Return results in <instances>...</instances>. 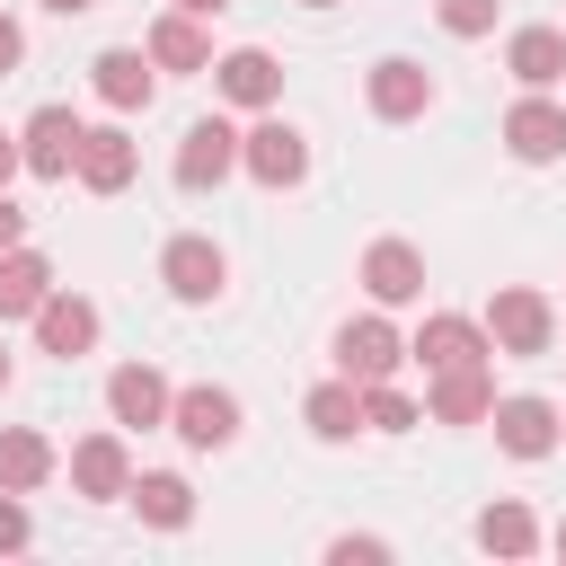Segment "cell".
I'll return each mask as SVG.
<instances>
[{
  "mask_svg": "<svg viewBox=\"0 0 566 566\" xmlns=\"http://www.w3.org/2000/svg\"><path fill=\"white\" fill-rule=\"evenodd\" d=\"M27 62V35H18V18H0V80Z\"/></svg>",
  "mask_w": 566,
  "mask_h": 566,
  "instance_id": "31",
  "label": "cell"
},
{
  "mask_svg": "<svg viewBox=\"0 0 566 566\" xmlns=\"http://www.w3.org/2000/svg\"><path fill=\"white\" fill-rule=\"evenodd\" d=\"M363 292H371L380 310L424 301V256H416L407 239H371V248H363Z\"/></svg>",
  "mask_w": 566,
  "mask_h": 566,
  "instance_id": "14",
  "label": "cell"
},
{
  "mask_svg": "<svg viewBox=\"0 0 566 566\" xmlns=\"http://www.w3.org/2000/svg\"><path fill=\"white\" fill-rule=\"evenodd\" d=\"M44 292H53V265H44L35 248H9V256H0V327H9V318H35Z\"/></svg>",
  "mask_w": 566,
  "mask_h": 566,
  "instance_id": "23",
  "label": "cell"
},
{
  "mask_svg": "<svg viewBox=\"0 0 566 566\" xmlns=\"http://www.w3.org/2000/svg\"><path fill=\"white\" fill-rule=\"evenodd\" d=\"M88 88L115 106V115H142L150 97H159V62H150V44L133 53V44H106L97 62H88Z\"/></svg>",
  "mask_w": 566,
  "mask_h": 566,
  "instance_id": "7",
  "label": "cell"
},
{
  "mask_svg": "<svg viewBox=\"0 0 566 566\" xmlns=\"http://www.w3.org/2000/svg\"><path fill=\"white\" fill-rule=\"evenodd\" d=\"M159 283H168L186 310H203V301H221V283H230V256H221L212 239H168V248H159Z\"/></svg>",
  "mask_w": 566,
  "mask_h": 566,
  "instance_id": "9",
  "label": "cell"
},
{
  "mask_svg": "<svg viewBox=\"0 0 566 566\" xmlns=\"http://www.w3.org/2000/svg\"><path fill=\"white\" fill-rule=\"evenodd\" d=\"M35 345H44L53 363H80V354L97 345V301H80V292H44V310H35Z\"/></svg>",
  "mask_w": 566,
  "mask_h": 566,
  "instance_id": "18",
  "label": "cell"
},
{
  "mask_svg": "<svg viewBox=\"0 0 566 566\" xmlns=\"http://www.w3.org/2000/svg\"><path fill=\"white\" fill-rule=\"evenodd\" d=\"M44 9H53V18H80V9H97V0H44Z\"/></svg>",
  "mask_w": 566,
  "mask_h": 566,
  "instance_id": "35",
  "label": "cell"
},
{
  "mask_svg": "<svg viewBox=\"0 0 566 566\" xmlns=\"http://www.w3.org/2000/svg\"><path fill=\"white\" fill-rule=\"evenodd\" d=\"M433 389H424V416L433 424H486L495 416V380H486V363H451V371H424Z\"/></svg>",
  "mask_w": 566,
  "mask_h": 566,
  "instance_id": "10",
  "label": "cell"
},
{
  "mask_svg": "<svg viewBox=\"0 0 566 566\" xmlns=\"http://www.w3.org/2000/svg\"><path fill=\"white\" fill-rule=\"evenodd\" d=\"M27 168V150H18V133H0V195H9V177Z\"/></svg>",
  "mask_w": 566,
  "mask_h": 566,
  "instance_id": "33",
  "label": "cell"
},
{
  "mask_svg": "<svg viewBox=\"0 0 566 566\" xmlns=\"http://www.w3.org/2000/svg\"><path fill=\"white\" fill-rule=\"evenodd\" d=\"M44 478H53V442H44L35 424H0V486L35 495Z\"/></svg>",
  "mask_w": 566,
  "mask_h": 566,
  "instance_id": "25",
  "label": "cell"
},
{
  "mask_svg": "<svg viewBox=\"0 0 566 566\" xmlns=\"http://www.w3.org/2000/svg\"><path fill=\"white\" fill-rule=\"evenodd\" d=\"M27 539H35V522H27V495H18V486H0V557H9V548H27Z\"/></svg>",
  "mask_w": 566,
  "mask_h": 566,
  "instance_id": "29",
  "label": "cell"
},
{
  "mask_svg": "<svg viewBox=\"0 0 566 566\" xmlns=\"http://www.w3.org/2000/svg\"><path fill=\"white\" fill-rule=\"evenodd\" d=\"M168 407H177V389H168L150 363H115V371H106V416H115V424H142V433H150V424H168Z\"/></svg>",
  "mask_w": 566,
  "mask_h": 566,
  "instance_id": "15",
  "label": "cell"
},
{
  "mask_svg": "<svg viewBox=\"0 0 566 566\" xmlns=\"http://www.w3.org/2000/svg\"><path fill=\"white\" fill-rule=\"evenodd\" d=\"M212 88H221L230 106H248V115H265V106L283 97V62H274L265 44H239V53H221V62H212Z\"/></svg>",
  "mask_w": 566,
  "mask_h": 566,
  "instance_id": "12",
  "label": "cell"
},
{
  "mask_svg": "<svg viewBox=\"0 0 566 566\" xmlns=\"http://www.w3.org/2000/svg\"><path fill=\"white\" fill-rule=\"evenodd\" d=\"M71 486H80L88 504H115V495H133V460H124V433H88V442L71 451Z\"/></svg>",
  "mask_w": 566,
  "mask_h": 566,
  "instance_id": "19",
  "label": "cell"
},
{
  "mask_svg": "<svg viewBox=\"0 0 566 566\" xmlns=\"http://www.w3.org/2000/svg\"><path fill=\"white\" fill-rule=\"evenodd\" d=\"M424 416H416V398L407 389H389V380H371L363 389V433H416Z\"/></svg>",
  "mask_w": 566,
  "mask_h": 566,
  "instance_id": "27",
  "label": "cell"
},
{
  "mask_svg": "<svg viewBox=\"0 0 566 566\" xmlns=\"http://www.w3.org/2000/svg\"><path fill=\"white\" fill-rule=\"evenodd\" d=\"M168 9H186V18H221L230 0H168Z\"/></svg>",
  "mask_w": 566,
  "mask_h": 566,
  "instance_id": "34",
  "label": "cell"
},
{
  "mask_svg": "<svg viewBox=\"0 0 566 566\" xmlns=\"http://www.w3.org/2000/svg\"><path fill=\"white\" fill-rule=\"evenodd\" d=\"M133 513H142L150 531H186V522H195V486H186L177 469H142V478H133Z\"/></svg>",
  "mask_w": 566,
  "mask_h": 566,
  "instance_id": "21",
  "label": "cell"
},
{
  "mask_svg": "<svg viewBox=\"0 0 566 566\" xmlns=\"http://www.w3.org/2000/svg\"><path fill=\"white\" fill-rule=\"evenodd\" d=\"M150 62H159V71H212V35H203V18L168 9V18L150 27Z\"/></svg>",
  "mask_w": 566,
  "mask_h": 566,
  "instance_id": "24",
  "label": "cell"
},
{
  "mask_svg": "<svg viewBox=\"0 0 566 566\" xmlns=\"http://www.w3.org/2000/svg\"><path fill=\"white\" fill-rule=\"evenodd\" d=\"M327 557H336V566H354V557L371 566V557H389V548H380V539H327Z\"/></svg>",
  "mask_w": 566,
  "mask_h": 566,
  "instance_id": "30",
  "label": "cell"
},
{
  "mask_svg": "<svg viewBox=\"0 0 566 566\" xmlns=\"http://www.w3.org/2000/svg\"><path fill=\"white\" fill-rule=\"evenodd\" d=\"M478 548H486V557H531V548H539V522H531V504L495 495V504L478 513Z\"/></svg>",
  "mask_w": 566,
  "mask_h": 566,
  "instance_id": "26",
  "label": "cell"
},
{
  "mask_svg": "<svg viewBox=\"0 0 566 566\" xmlns=\"http://www.w3.org/2000/svg\"><path fill=\"white\" fill-rule=\"evenodd\" d=\"M0 389H9V336H0Z\"/></svg>",
  "mask_w": 566,
  "mask_h": 566,
  "instance_id": "36",
  "label": "cell"
},
{
  "mask_svg": "<svg viewBox=\"0 0 566 566\" xmlns=\"http://www.w3.org/2000/svg\"><path fill=\"white\" fill-rule=\"evenodd\" d=\"M80 142H88V124L71 115V106H35L27 115V133H18V150H27V177H71L80 168Z\"/></svg>",
  "mask_w": 566,
  "mask_h": 566,
  "instance_id": "4",
  "label": "cell"
},
{
  "mask_svg": "<svg viewBox=\"0 0 566 566\" xmlns=\"http://www.w3.org/2000/svg\"><path fill=\"white\" fill-rule=\"evenodd\" d=\"M301 416H310L318 442H354V433H363V380H345V371L318 380V389L301 398Z\"/></svg>",
  "mask_w": 566,
  "mask_h": 566,
  "instance_id": "20",
  "label": "cell"
},
{
  "mask_svg": "<svg viewBox=\"0 0 566 566\" xmlns=\"http://www.w3.org/2000/svg\"><path fill=\"white\" fill-rule=\"evenodd\" d=\"M486 336H495V354L531 363V354H548V336H557V310H548L531 283H504V292L486 301Z\"/></svg>",
  "mask_w": 566,
  "mask_h": 566,
  "instance_id": "2",
  "label": "cell"
},
{
  "mask_svg": "<svg viewBox=\"0 0 566 566\" xmlns=\"http://www.w3.org/2000/svg\"><path fill=\"white\" fill-rule=\"evenodd\" d=\"M504 150H513L522 168H548V159H566V106L531 88V97L504 115Z\"/></svg>",
  "mask_w": 566,
  "mask_h": 566,
  "instance_id": "11",
  "label": "cell"
},
{
  "mask_svg": "<svg viewBox=\"0 0 566 566\" xmlns=\"http://www.w3.org/2000/svg\"><path fill=\"white\" fill-rule=\"evenodd\" d=\"M230 168H239V133H230L221 115L186 124V142H177V186H186V195H203V186H221Z\"/></svg>",
  "mask_w": 566,
  "mask_h": 566,
  "instance_id": "13",
  "label": "cell"
},
{
  "mask_svg": "<svg viewBox=\"0 0 566 566\" xmlns=\"http://www.w3.org/2000/svg\"><path fill=\"white\" fill-rule=\"evenodd\" d=\"M239 168L256 177V186H301L310 177V142H301V124H283V115H256L248 133H239Z\"/></svg>",
  "mask_w": 566,
  "mask_h": 566,
  "instance_id": "1",
  "label": "cell"
},
{
  "mask_svg": "<svg viewBox=\"0 0 566 566\" xmlns=\"http://www.w3.org/2000/svg\"><path fill=\"white\" fill-rule=\"evenodd\" d=\"M168 433H177L186 451H230V442H239V398H230V389H212V380H195V389H177Z\"/></svg>",
  "mask_w": 566,
  "mask_h": 566,
  "instance_id": "3",
  "label": "cell"
},
{
  "mask_svg": "<svg viewBox=\"0 0 566 566\" xmlns=\"http://www.w3.org/2000/svg\"><path fill=\"white\" fill-rule=\"evenodd\" d=\"M9 248H27V212L0 195V256H9Z\"/></svg>",
  "mask_w": 566,
  "mask_h": 566,
  "instance_id": "32",
  "label": "cell"
},
{
  "mask_svg": "<svg viewBox=\"0 0 566 566\" xmlns=\"http://www.w3.org/2000/svg\"><path fill=\"white\" fill-rule=\"evenodd\" d=\"M398 363H407V336H398V327H389L380 310H371V318H345V327H336V371H345V380H363V389H371V380H389Z\"/></svg>",
  "mask_w": 566,
  "mask_h": 566,
  "instance_id": "5",
  "label": "cell"
},
{
  "mask_svg": "<svg viewBox=\"0 0 566 566\" xmlns=\"http://www.w3.org/2000/svg\"><path fill=\"white\" fill-rule=\"evenodd\" d=\"M486 354H495L486 318H460V310H433V318L407 336V363H424V371H451V363H486Z\"/></svg>",
  "mask_w": 566,
  "mask_h": 566,
  "instance_id": "6",
  "label": "cell"
},
{
  "mask_svg": "<svg viewBox=\"0 0 566 566\" xmlns=\"http://www.w3.org/2000/svg\"><path fill=\"white\" fill-rule=\"evenodd\" d=\"M495 9H504V0H433V18H442L451 35H495Z\"/></svg>",
  "mask_w": 566,
  "mask_h": 566,
  "instance_id": "28",
  "label": "cell"
},
{
  "mask_svg": "<svg viewBox=\"0 0 566 566\" xmlns=\"http://www.w3.org/2000/svg\"><path fill=\"white\" fill-rule=\"evenodd\" d=\"M133 168H142L133 133H124V124H88V142H80V168H71V177H80L88 195H124V186H133Z\"/></svg>",
  "mask_w": 566,
  "mask_h": 566,
  "instance_id": "17",
  "label": "cell"
},
{
  "mask_svg": "<svg viewBox=\"0 0 566 566\" xmlns=\"http://www.w3.org/2000/svg\"><path fill=\"white\" fill-rule=\"evenodd\" d=\"M301 9H336V0H301Z\"/></svg>",
  "mask_w": 566,
  "mask_h": 566,
  "instance_id": "38",
  "label": "cell"
},
{
  "mask_svg": "<svg viewBox=\"0 0 566 566\" xmlns=\"http://www.w3.org/2000/svg\"><path fill=\"white\" fill-rule=\"evenodd\" d=\"M557 557H566V522H557Z\"/></svg>",
  "mask_w": 566,
  "mask_h": 566,
  "instance_id": "37",
  "label": "cell"
},
{
  "mask_svg": "<svg viewBox=\"0 0 566 566\" xmlns=\"http://www.w3.org/2000/svg\"><path fill=\"white\" fill-rule=\"evenodd\" d=\"M504 71H513L522 88H557V80H566V35H557V27H522V35L504 44Z\"/></svg>",
  "mask_w": 566,
  "mask_h": 566,
  "instance_id": "22",
  "label": "cell"
},
{
  "mask_svg": "<svg viewBox=\"0 0 566 566\" xmlns=\"http://www.w3.org/2000/svg\"><path fill=\"white\" fill-rule=\"evenodd\" d=\"M486 424H495V442H504L513 460H548V451H557V433H566V416H557L548 398H495V416H486Z\"/></svg>",
  "mask_w": 566,
  "mask_h": 566,
  "instance_id": "16",
  "label": "cell"
},
{
  "mask_svg": "<svg viewBox=\"0 0 566 566\" xmlns=\"http://www.w3.org/2000/svg\"><path fill=\"white\" fill-rule=\"evenodd\" d=\"M363 97H371V115H380V124H416V115L433 106V71H424V62H407V53H380V62H371V80H363Z\"/></svg>",
  "mask_w": 566,
  "mask_h": 566,
  "instance_id": "8",
  "label": "cell"
}]
</instances>
